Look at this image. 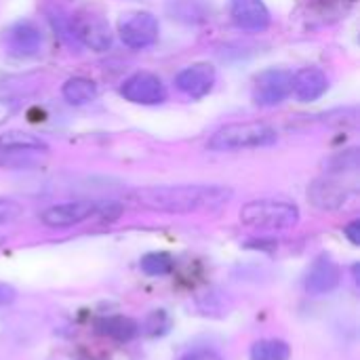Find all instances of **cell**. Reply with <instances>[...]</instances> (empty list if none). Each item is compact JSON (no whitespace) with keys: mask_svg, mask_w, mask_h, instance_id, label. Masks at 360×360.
<instances>
[{"mask_svg":"<svg viewBox=\"0 0 360 360\" xmlns=\"http://www.w3.org/2000/svg\"><path fill=\"white\" fill-rule=\"evenodd\" d=\"M232 188L219 184H177V186H148L129 194L131 202L156 213H198L215 211L232 200Z\"/></svg>","mask_w":360,"mask_h":360,"instance_id":"obj_1","label":"cell"},{"mask_svg":"<svg viewBox=\"0 0 360 360\" xmlns=\"http://www.w3.org/2000/svg\"><path fill=\"white\" fill-rule=\"evenodd\" d=\"M278 141V131L268 122L249 120V122H232L215 131L209 139V150L213 152H243L270 148Z\"/></svg>","mask_w":360,"mask_h":360,"instance_id":"obj_2","label":"cell"},{"mask_svg":"<svg viewBox=\"0 0 360 360\" xmlns=\"http://www.w3.org/2000/svg\"><path fill=\"white\" fill-rule=\"evenodd\" d=\"M240 221L257 230H289L297 226L300 209L287 200H251L240 209Z\"/></svg>","mask_w":360,"mask_h":360,"instance_id":"obj_3","label":"cell"},{"mask_svg":"<svg viewBox=\"0 0 360 360\" xmlns=\"http://www.w3.org/2000/svg\"><path fill=\"white\" fill-rule=\"evenodd\" d=\"M65 34L80 40L91 51L103 53L112 46V30L108 21L101 15H95L91 11H80L72 17H68V30Z\"/></svg>","mask_w":360,"mask_h":360,"instance_id":"obj_4","label":"cell"},{"mask_svg":"<svg viewBox=\"0 0 360 360\" xmlns=\"http://www.w3.org/2000/svg\"><path fill=\"white\" fill-rule=\"evenodd\" d=\"M158 32H160L158 19L152 13H146V11L129 13L118 23L120 40L124 42V46L135 49V51L152 46L158 40Z\"/></svg>","mask_w":360,"mask_h":360,"instance_id":"obj_5","label":"cell"},{"mask_svg":"<svg viewBox=\"0 0 360 360\" xmlns=\"http://www.w3.org/2000/svg\"><path fill=\"white\" fill-rule=\"evenodd\" d=\"M101 211V202L97 200H72V202H61L44 209L40 213V221L46 228H72L78 226L86 219H97Z\"/></svg>","mask_w":360,"mask_h":360,"instance_id":"obj_6","label":"cell"},{"mask_svg":"<svg viewBox=\"0 0 360 360\" xmlns=\"http://www.w3.org/2000/svg\"><path fill=\"white\" fill-rule=\"evenodd\" d=\"M291 82H293V74L289 70L270 68L262 72L255 78L253 101L262 108H272L283 103L291 95Z\"/></svg>","mask_w":360,"mask_h":360,"instance_id":"obj_7","label":"cell"},{"mask_svg":"<svg viewBox=\"0 0 360 360\" xmlns=\"http://www.w3.org/2000/svg\"><path fill=\"white\" fill-rule=\"evenodd\" d=\"M120 95L131 101V103H139V105H158L167 101V86L162 84V80L152 74V72H137L133 76H129L122 86H120Z\"/></svg>","mask_w":360,"mask_h":360,"instance_id":"obj_8","label":"cell"},{"mask_svg":"<svg viewBox=\"0 0 360 360\" xmlns=\"http://www.w3.org/2000/svg\"><path fill=\"white\" fill-rule=\"evenodd\" d=\"M42 44H44L42 32L34 21L21 19L4 32V46L13 57H19V59L36 57L40 55Z\"/></svg>","mask_w":360,"mask_h":360,"instance_id":"obj_9","label":"cell"},{"mask_svg":"<svg viewBox=\"0 0 360 360\" xmlns=\"http://www.w3.org/2000/svg\"><path fill=\"white\" fill-rule=\"evenodd\" d=\"M356 194V186L354 184H346L338 177H321L316 181H312V186L308 188V198L314 207L323 209V211H335L340 207H344L352 196Z\"/></svg>","mask_w":360,"mask_h":360,"instance_id":"obj_10","label":"cell"},{"mask_svg":"<svg viewBox=\"0 0 360 360\" xmlns=\"http://www.w3.org/2000/svg\"><path fill=\"white\" fill-rule=\"evenodd\" d=\"M213 84L215 68L211 63H192L175 76V86L192 99L205 97L213 89Z\"/></svg>","mask_w":360,"mask_h":360,"instance_id":"obj_11","label":"cell"},{"mask_svg":"<svg viewBox=\"0 0 360 360\" xmlns=\"http://www.w3.org/2000/svg\"><path fill=\"white\" fill-rule=\"evenodd\" d=\"M230 17L245 32H264L270 25V11L264 0H230Z\"/></svg>","mask_w":360,"mask_h":360,"instance_id":"obj_12","label":"cell"},{"mask_svg":"<svg viewBox=\"0 0 360 360\" xmlns=\"http://www.w3.org/2000/svg\"><path fill=\"white\" fill-rule=\"evenodd\" d=\"M340 281H342V270H340V266L331 259V257H327V255H321L314 264H312V268H310V272H308V276H306V291L310 293V295H327V293H331L333 289H338V285H340Z\"/></svg>","mask_w":360,"mask_h":360,"instance_id":"obj_13","label":"cell"},{"mask_svg":"<svg viewBox=\"0 0 360 360\" xmlns=\"http://www.w3.org/2000/svg\"><path fill=\"white\" fill-rule=\"evenodd\" d=\"M327 89H329V78L319 68H302L297 74H293L291 93L304 103L321 99L327 93Z\"/></svg>","mask_w":360,"mask_h":360,"instance_id":"obj_14","label":"cell"},{"mask_svg":"<svg viewBox=\"0 0 360 360\" xmlns=\"http://www.w3.org/2000/svg\"><path fill=\"white\" fill-rule=\"evenodd\" d=\"M49 146L38 135L25 131H6L0 135V154H23V156H40L46 154Z\"/></svg>","mask_w":360,"mask_h":360,"instance_id":"obj_15","label":"cell"},{"mask_svg":"<svg viewBox=\"0 0 360 360\" xmlns=\"http://www.w3.org/2000/svg\"><path fill=\"white\" fill-rule=\"evenodd\" d=\"M95 329H97L99 335L110 338V340H114V342H131V340H135L137 333H139V325H137L133 319L120 316V314L97 319V321H95Z\"/></svg>","mask_w":360,"mask_h":360,"instance_id":"obj_16","label":"cell"},{"mask_svg":"<svg viewBox=\"0 0 360 360\" xmlns=\"http://www.w3.org/2000/svg\"><path fill=\"white\" fill-rule=\"evenodd\" d=\"M61 95L70 105H86L89 101H93L97 97V86H95L93 80L76 76V78H70L63 84Z\"/></svg>","mask_w":360,"mask_h":360,"instance_id":"obj_17","label":"cell"},{"mask_svg":"<svg viewBox=\"0 0 360 360\" xmlns=\"http://www.w3.org/2000/svg\"><path fill=\"white\" fill-rule=\"evenodd\" d=\"M291 348L281 340H262L253 344L249 360H289Z\"/></svg>","mask_w":360,"mask_h":360,"instance_id":"obj_18","label":"cell"},{"mask_svg":"<svg viewBox=\"0 0 360 360\" xmlns=\"http://www.w3.org/2000/svg\"><path fill=\"white\" fill-rule=\"evenodd\" d=\"M175 268V262L169 253H148L141 259V272L148 276H167Z\"/></svg>","mask_w":360,"mask_h":360,"instance_id":"obj_19","label":"cell"},{"mask_svg":"<svg viewBox=\"0 0 360 360\" xmlns=\"http://www.w3.org/2000/svg\"><path fill=\"white\" fill-rule=\"evenodd\" d=\"M331 175H344V173H356L359 171V150H348L344 154H338L329 160Z\"/></svg>","mask_w":360,"mask_h":360,"instance_id":"obj_20","label":"cell"},{"mask_svg":"<svg viewBox=\"0 0 360 360\" xmlns=\"http://www.w3.org/2000/svg\"><path fill=\"white\" fill-rule=\"evenodd\" d=\"M171 329V319L165 310H156L146 321V333L148 335H165Z\"/></svg>","mask_w":360,"mask_h":360,"instance_id":"obj_21","label":"cell"},{"mask_svg":"<svg viewBox=\"0 0 360 360\" xmlns=\"http://www.w3.org/2000/svg\"><path fill=\"white\" fill-rule=\"evenodd\" d=\"M23 213V207L13 198H0V226L15 221Z\"/></svg>","mask_w":360,"mask_h":360,"instance_id":"obj_22","label":"cell"},{"mask_svg":"<svg viewBox=\"0 0 360 360\" xmlns=\"http://www.w3.org/2000/svg\"><path fill=\"white\" fill-rule=\"evenodd\" d=\"M179 360H224L215 350L211 348H194L190 352H186Z\"/></svg>","mask_w":360,"mask_h":360,"instance_id":"obj_23","label":"cell"},{"mask_svg":"<svg viewBox=\"0 0 360 360\" xmlns=\"http://www.w3.org/2000/svg\"><path fill=\"white\" fill-rule=\"evenodd\" d=\"M17 112V103L11 99H0V124H4Z\"/></svg>","mask_w":360,"mask_h":360,"instance_id":"obj_24","label":"cell"},{"mask_svg":"<svg viewBox=\"0 0 360 360\" xmlns=\"http://www.w3.org/2000/svg\"><path fill=\"white\" fill-rule=\"evenodd\" d=\"M15 295H17V293H15L13 287L0 283V308H6L8 304H13V302H15Z\"/></svg>","mask_w":360,"mask_h":360,"instance_id":"obj_25","label":"cell"},{"mask_svg":"<svg viewBox=\"0 0 360 360\" xmlns=\"http://www.w3.org/2000/svg\"><path fill=\"white\" fill-rule=\"evenodd\" d=\"M344 234L350 238V243L352 245H360V221H352V224H348L346 228H344Z\"/></svg>","mask_w":360,"mask_h":360,"instance_id":"obj_26","label":"cell"},{"mask_svg":"<svg viewBox=\"0 0 360 360\" xmlns=\"http://www.w3.org/2000/svg\"><path fill=\"white\" fill-rule=\"evenodd\" d=\"M2 243H4V238H0V245H2Z\"/></svg>","mask_w":360,"mask_h":360,"instance_id":"obj_27","label":"cell"},{"mask_svg":"<svg viewBox=\"0 0 360 360\" xmlns=\"http://www.w3.org/2000/svg\"><path fill=\"white\" fill-rule=\"evenodd\" d=\"M82 360H95V359H82Z\"/></svg>","mask_w":360,"mask_h":360,"instance_id":"obj_28","label":"cell"}]
</instances>
